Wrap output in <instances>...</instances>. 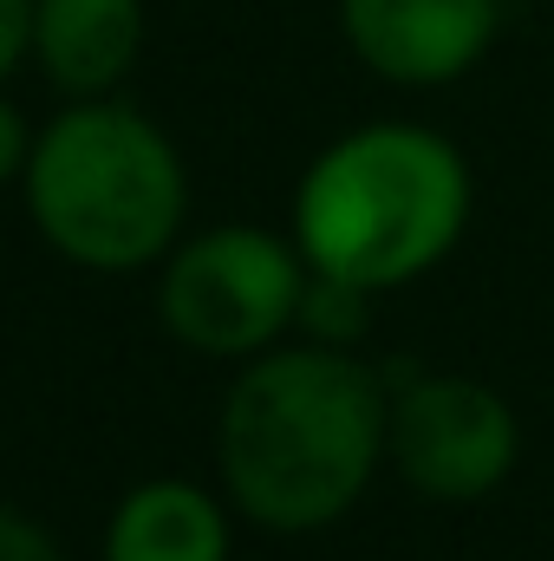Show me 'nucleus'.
I'll list each match as a JSON object with an SVG mask.
<instances>
[{
	"label": "nucleus",
	"instance_id": "obj_11",
	"mask_svg": "<svg viewBox=\"0 0 554 561\" xmlns=\"http://www.w3.org/2000/svg\"><path fill=\"white\" fill-rule=\"evenodd\" d=\"M33 138H39V125H26V112H20V105H13V92L0 85V190H13V183L26 176Z\"/></svg>",
	"mask_w": 554,
	"mask_h": 561
},
{
	"label": "nucleus",
	"instance_id": "obj_6",
	"mask_svg": "<svg viewBox=\"0 0 554 561\" xmlns=\"http://www.w3.org/2000/svg\"><path fill=\"white\" fill-rule=\"evenodd\" d=\"M339 39L372 79L437 92L496 53L503 0H339Z\"/></svg>",
	"mask_w": 554,
	"mask_h": 561
},
{
	"label": "nucleus",
	"instance_id": "obj_2",
	"mask_svg": "<svg viewBox=\"0 0 554 561\" xmlns=\"http://www.w3.org/2000/svg\"><path fill=\"white\" fill-rule=\"evenodd\" d=\"M470 209L476 176L457 144L412 118H372L300 170L287 236L313 275L392 294L457 255Z\"/></svg>",
	"mask_w": 554,
	"mask_h": 561
},
{
	"label": "nucleus",
	"instance_id": "obj_9",
	"mask_svg": "<svg viewBox=\"0 0 554 561\" xmlns=\"http://www.w3.org/2000/svg\"><path fill=\"white\" fill-rule=\"evenodd\" d=\"M366 327H372V294H366V287L333 280V275H307V300H300V327H293V340L359 353V333H366Z\"/></svg>",
	"mask_w": 554,
	"mask_h": 561
},
{
	"label": "nucleus",
	"instance_id": "obj_8",
	"mask_svg": "<svg viewBox=\"0 0 554 561\" xmlns=\"http://www.w3.org/2000/svg\"><path fill=\"white\" fill-rule=\"evenodd\" d=\"M235 510L189 477H143L118 496L99 561H229Z\"/></svg>",
	"mask_w": 554,
	"mask_h": 561
},
{
	"label": "nucleus",
	"instance_id": "obj_7",
	"mask_svg": "<svg viewBox=\"0 0 554 561\" xmlns=\"http://www.w3.org/2000/svg\"><path fill=\"white\" fill-rule=\"evenodd\" d=\"M143 0H33V66L72 99H118L143 59Z\"/></svg>",
	"mask_w": 554,
	"mask_h": 561
},
{
	"label": "nucleus",
	"instance_id": "obj_4",
	"mask_svg": "<svg viewBox=\"0 0 554 561\" xmlns=\"http://www.w3.org/2000/svg\"><path fill=\"white\" fill-rule=\"evenodd\" d=\"M307 275L313 268L293 236L262 222H222V229L183 236L163 255L157 320L183 353L249 366L293 340Z\"/></svg>",
	"mask_w": 554,
	"mask_h": 561
},
{
	"label": "nucleus",
	"instance_id": "obj_5",
	"mask_svg": "<svg viewBox=\"0 0 554 561\" xmlns=\"http://www.w3.org/2000/svg\"><path fill=\"white\" fill-rule=\"evenodd\" d=\"M385 463L430 503H483L522 463L516 405L470 373H412L392 386Z\"/></svg>",
	"mask_w": 554,
	"mask_h": 561
},
{
	"label": "nucleus",
	"instance_id": "obj_10",
	"mask_svg": "<svg viewBox=\"0 0 554 561\" xmlns=\"http://www.w3.org/2000/svg\"><path fill=\"white\" fill-rule=\"evenodd\" d=\"M0 561H72V556L59 549V536H53L39 516L0 503Z\"/></svg>",
	"mask_w": 554,
	"mask_h": 561
},
{
	"label": "nucleus",
	"instance_id": "obj_1",
	"mask_svg": "<svg viewBox=\"0 0 554 561\" xmlns=\"http://www.w3.org/2000/svg\"><path fill=\"white\" fill-rule=\"evenodd\" d=\"M392 379L359 353L287 340L235 366L216 419V483L268 536H320L385 470Z\"/></svg>",
	"mask_w": 554,
	"mask_h": 561
},
{
	"label": "nucleus",
	"instance_id": "obj_3",
	"mask_svg": "<svg viewBox=\"0 0 554 561\" xmlns=\"http://www.w3.org/2000/svg\"><path fill=\"white\" fill-rule=\"evenodd\" d=\"M20 196L39 242L85 275L163 268L189 222L183 150L125 92L59 105L33 138Z\"/></svg>",
	"mask_w": 554,
	"mask_h": 561
},
{
	"label": "nucleus",
	"instance_id": "obj_12",
	"mask_svg": "<svg viewBox=\"0 0 554 561\" xmlns=\"http://www.w3.org/2000/svg\"><path fill=\"white\" fill-rule=\"evenodd\" d=\"M33 59V0H0V85Z\"/></svg>",
	"mask_w": 554,
	"mask_h": 561
}]
</instances>
